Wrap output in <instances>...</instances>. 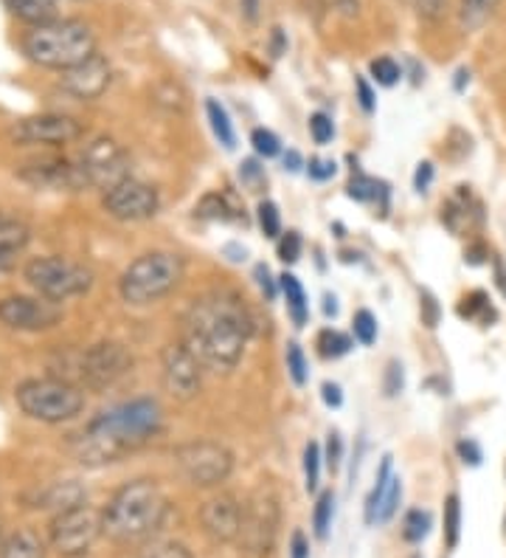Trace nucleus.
Listing matches in <instances>:
<instances>
[{
  "label": "nucleus",
  "instance_id": "obj_45",
  "mask_svg": "<svg viewBox=\"0 0 506 558\" xmlns=\"http://www.w3.org/2000/svg\"><path fill=\"white\" fill-rule=\"evenodd\" d=\"M310 136L316 144H330L335 138V124H332V119L326 113H312Z\"/></svg>",
  "mask_w": 506,
  "mask_h": 558
},
{
  "label": "nucleus",
  "instance_id": "obj_32",
  "mask_svg": "<svg viewBox=\"0 0 506 558\" xmlns=\"http://www.w3.org/2000/svg\"><path fill=\"white\" fill-rule=\"evenodd\" d=\"M332 519H335V494L324 490L316 502V511H312V527H316V536L324 542L330 536Z\"/></svg>",
  "mask_w": 506,
  "mask_h": 558
},
{
  "label": "nucleus",
  "instance_id": "obj_44",
  "mask_svg": "<svg viewBox=\"0 0 506 558\" xmlns=\"http://www.w3.org/2000/svg\"><path fill=\"white\" fill-rule=\"evenodd\" d=\"M279 259L282 263H287V266H293V263H298V257H301V234L298 232H287L279 238Z\"/></svg>",
  "mask_w": 506,
  "mask_h": 558
},
{
  "label": "nucleus",
  "instance_id": "obj_30",
  "mask_svg": "<svg viewBox=\"0 0 506 558\" xmlns=\"http://www.w3.org/2000/svg\"><path fill=\"white\" fill-rule=\"evenodd\" d=\"M316 348H318V355L326 361L344 359V355L351 350V336L341 333V330H335V327H326V330L318 333Z\"/></svg>",
  "mask_w": 506,
  "mask_h": 558
},
{
  "label": "nucleus",
  "instance_id": "obj_4",
  "mask_svg": "<svg viewBox=\"0 0 506 558\" xmlns=\"http://www.w3.org/2000/svg\"><path fill=\"white\" fill-rule=\"evenodd\" d=\"M23 51L42 69L67 71L96 54V40L88 23L51 21L34 26L23 40Z\"/></svg>",
  "mask_w": 506,
  "mask_h": 558
},
{
  "label": "nucleus",
  "instance_id": "obj_49",
  "mask_svg": "<svg viewBox=\"0 0 506 558\" xmlns=\"http://www.w3.org/2000/svg\"><path fill=\"white\" fill-rule=\"evenodd\" d=\"M355 88H358V102L360 108H363V113H374V110H378V99H374V90H371L369 82H366L363 76H358V80H355Z\"/></svg>",
  "mask_w": 506,
  "mask_h": 558
},
{
  "label": "nucleus",
  "instance_id": "obj_29",
  "mask_svg": "<svg viewBox=\"0 0 506 558\" xmlns=\"http://www.w3.org/2000/svg\"><path fill=\"white\" fill-rule=\"evenodd\" d=\"M392 457L385 454L383 463H380L378 471V480H374V488L369 490V497H366V524H378V511H380V502H383V494L392 483Z\"/></svg>",
  "mask_w": 506,
  "mask_h": 558
},
{
  "label": "nucleus",
  "instance_id": "obj_18",
  "mask_svg": "<svg viewBox=\"0 0 506 558\" xmlns=\"http://www.w3.org/2000/svg\"><path fill=\"white\" fill-rule=\"evenodd\" d=\"M110 80H113V71H110V62L101 54L88 57L74 69L62 71V88L76 96V99H82V102L99 99L110 88Z\"/></svg>",
  "mask_w": 506,
  "mask_h": 558
},
{
  "label": "nucleus",
  "instance_id": "obj_26",
  "mask_svg": "<svg viewBox=\"0 0 506 558\" xmlns=\"http://www.w3.org/2000/svg\"><path fill=\"white\" fill-rule=\"evenodd\" d=\"M0 558H46V547L34 531H17L0 542Z\"/></svg>",
  "mask_w": 506,
  "mask_h": 558
},
{
  "label": "nucleus",
  "instance_id": "obj_28",
  "mask_svg": "<svg viewBox=\"0 0 506 558\" xmlns=\"http://www.w3.org/2000/svg\"><path fill=\"white\" fill-rule=\"evenodd\" d=\"M206 117H209L211 133H214L217 142L223 144L225 150H234V147H236V133H234V124H231L229 110H225L223 105L217 102V99H209V102H206Z\"/></svg>",
  "mask_w": 506,
  "mask_h": 558
},
{
  "label": "nucleus",
  "instance_id": "obj_16",
  "mask_svg": "<svg viewBox=\"0 0 506 558\" xmlns=\"http://www.w3.org/2000/svg\"><path fill=\"white\" fill-rule=\"evenodd\" d=\"M163 387L177 401H192L202 387V364L183 348V344H169L161 355Z\"/></svg>",
  "mask_w": 506,
  "mask_h": 558
},
{
  "label": "nucleus",
  "instance_id": "obj_3",
  "mask_svg": "<svg viewBox=\"0 0 506 558\" xmlns=\"http://www.w3.org/2000/svg\"><path fill=\"white\" fill-rule=\"evenodd\" d=\"M169 499L156 480H133L110 497L108 508L101 511V527L104 536L122 545L149 542L163 527Z\"/></svg>",
  "mask_w": 506,
  "mask_h": 558
},
{
  "label": "nucleus",
  "instance_id": "obj_58",
  "mask_svg": "<svg viewBox=\"0 0 506 558\" xmlns=\"http://www.w3.org/2000/svg\"><path fill=\"white\" fill-rule=\"evenodd\" d=\"M284 170H291V172L301 170V156H298L296 150H287V156H284Z\"/></svg>",
  "mask_w": 506,
  "mask_h": 558
},
{
  "label": "nucleus",
  "instance_id": "obj_39",
  "mask_svg": "<svg viewBox=\"0 0 506 558\" xmlns=\"http://www.w3.org/2000/svg\"><path fill=\"white\" fill-rule=\"evenodd\" d=\"M369 71H371V80L378 82V85H383V88H392V85H397L399 76H403V69H399L392 57H378V60L369 65Z\"/></svg>",
  "mask_w": 506,
  "mask_h": 558
},
{
  "label": "nucleus",
  "instance_id": "obj_20",
  "mask_svg": "<svg viewBox=\"0 0 506 558\" xmlns=\"http://www.w3.org/2000/svg\"><path fill=\"white\" fill-rule=\"evenodd\" d=\"M472 218L481 223V206L472 201L470 186H459L456 198H451L447 206H442V223H445L453 234H461L465 229L470 232Z\"/></svg>",
  "mask_w": 506,
  "mask_h": 558
},
{
  "label": "nucleus",
  "instance_id": "obj_33",
  "mask_svg": "<svg viewBox=\"0 0 506 558\" xmlns=\"http://www.w3.org/2000/svg\"><path fill=\"white\" fill-rule=\"evenodd\" d=\"M431 524H433V517L428 511H408L403 519V538L408 542V545H419L422 538L431 533Z\"/></svg>",
  "mask_w": 506,
  "mask_h": 558
},
{
  "label": "nucleus",
  "instance_id": "obj_37",
  "mask_svg": "<svg viewBox=\"0 0 506 558\" xmlns=\"http://www.w3.org/2000/svg\"><path fill=\"white\" fill-rule=\"evenodd\" d=\"M197 215L206 220H236L239 215H234V209L229 206V198L223 195H206L197 206Z\"/></svg>",
  "mask_w": 506,
  "mask_h": 558
},
{
  "label": "nucleus",
  "instance_id": "obj_40",
  "mask_svg": "<svg viewBox=\"0 0 506 558\" xmlns=\"http://www.w3.org/2000/svg\"><path fill=\"white\" fill-rule=\"evenodd\" d=\"M351 336H355L363 348H369V344L378 341V319H374L371 311H358V314H355V319H351Z\"/></svg>",
  "mask_w": 506,
  "mask_h": 558
},
{
  "label": "nucleus",
  "instance_id": "obj_50",
  "mask_svg": "<svg viewBox=\"0 0 506 558\" xmlns=\"http://www.w3.org/2000/svg\"><path fill=\"white\" fill-rule=\"evenodd\" d=\"M445 3L447 0H417L419 17H422V21L436 23L439 17H442V12H445Z\"/></svg>",
  "mask_w": 506,
  "mask_h": 558
},
{
  "label": "nucleus",
  "instance_id": "obj_5",
  "mask_svg": "<svg viewBox=\"0 0 506 558\" xmlns=\"http://www.w3.org/2000/svg\"><path fill=\"white\" fill-rule=\"evenodd\" d=\"M183 259L172 252H149L133 259L119 279V291L127 305L147 307L169 296L181 286Z\"/></svg>",
  "mask_w": 506,
  "mask_h": 558
},
{
  "label": "nucleus",
  "instance_id": "obj_62",
  "mask_svg": "<svg viewBox=\"0 0 506 558\" xmlns=\"http://www.w3.org/2000/svg\"><path fill=\"white\" fill-rule=\"evenodd\" d=\"M324 316H326V319H330V316L335 319V316H337V300H335V296H330V293L324 296Z\"/></svg>",
  "mask_w": 506,
  "mask_h": 558
},
{
  "label": "nucleus",
  "instance_id": "obj_1",
  "mask_svg": "<svg viewBox=\"0 0 506 558\" xmlns=\"http://www.w3.org/2000/svg\"><path fill=\"white\" fill-rule=\"evenodd\" d=\"M254 333V316L236 293L214 291L192 302L183 319L181 344L202 364V369L231 373L243 361L245 344Z\"/></svg>",
  "mask_w": 506,
  "mask_h": 558
},
{
  "label": "nucleus",
  "instance_id": "obj_23",
  "mask_svg": "<svg viewBox=\"0 0 506 558\" xmlns=\"http://www.w3.org/2000/svg\"><path fill=\"white\" fill-rule=\"evenodd\" d=\"M346 195L355 201H360V204H380V209H388V186L383 184V181H378V178H369L363 175V172H355L349 181V186H346Z\"/></svg>",
  "mask_w": 506,
  "mask_h": 558
},
{
  "label": "nucleus",
  "instance_id": "obj_10",
  "mask_svg": "<svg viewBox=\"0 0 506 558\" xmlns=\"http://www.w3.org/2000/svg\"><path fill=\"white\" fill-rule=\"evenodd\" d=\"M101 533H104L101 513L90 508L88 502H82L57 513L54 522H51V547L67 558L85 556Z\"/></svg>",
  "mask_w": 506,
  "mask_h": 558
},
{
  "label": "nucleus",
  "instance_id": "obj_38",
  "mask_svg": "<svg viewBox=\"0 0 506 558\" xmlns=\"http://www.w3.org/2000/svg\"><path fill=\"white\" fill-rule=\"evenodd\" d=\"M257 220L264 238H282V215H279V206L273 204V201H262V204H259Z\"/></svg>",
  "mask_w": 506,
  "mask_h": 558
},
{
  "label": "nucleus",
  "instance_id": "obj_15",
  "mask_svg": "<svg viewBox=\"0 0 506 558\" xmlns=\"http://www.w3.org/2000/svg\"><path fill=\"white\" fill-rule=\"evenodd\" d=\"M85 124L65 113H42V117H28L12 128V138L21 144H42V147H62L76 138H82Z\"/></svg>",
  "mask_w": 506,
  "mask_h": 558
},
{
  "label": "nucleus",
  "instance_id": "obj_8",
  "mask_svg": "<svg viewBox=\"0 0 506 558\" xmlns=\"http://www.w3.org/2000/svg\"><path fill=\"white\" fill-rule=\"evenodd\" d=\"M175 465L186 483L197 488H214L234 471V454L217 440H192L175 449Z\"/></svg>",
  "mask_w": 506,
  "mask_h": 558
},
{
  "label": "nucleus",
  "instance_id": "obj_51",
  "mask_svg": "<svg viewBox=\"0 0 506 558\" xmlns=\"http://www.w3.org/2000/svg\"><path fill=\"white\" fill-rule=\"evenodd\" d=\"M456 451H459L461 463L467 465H481V449L476 440H459L456 442Z\"/></svg>",
  "mask_w": 506,
  "mask_h": 558
},
{
  "label": "nucleus",
  "instance_id": "obj_12",
  "mask_svg": "<svg viewBox=\"0 0 506 558\" xmlns=\"http://www.w3.org/2000/svg\"><path fill=\"white\" fill-rule=\"evenodd\" d=\"M79 378L85 387L104 389L122 381L124 375L133 369V355L119 341H99L79 355Z\"/></svg>",
  "mask_w": 506,
  "mask_h": 558
},
{
  "label": "nucleus",
  "instance_id": "obj_2",
  "mask_svg": "<svg viewBox=\"0 0 506 558\" xmlns=\"http://www.w3.org/2000/svg\"><path fill=\"white\" fill-rule=\"evenodd\" d=\"M161 407L152 398H135V401L104 409L76 440V457L85 465L115 463L127 451L152 440L161 429Z\"/></svg>",
  "mask_w": 506,
  "mask_h": 558
},
{
  "label": "nucleus",
  "instance_id": "obj_25",
  "mask_svg": "<svg viewBox=\"0 0 506 558\" xmlns=\"http://www.w3.org/2000/svg\"><path fill=\"white\" fill-rule=\"evenodd\" d=\"M279 288H282L284 300H287V311H291L296 327L307 325V319H310V302H307V291H304L296 274H282Z\"/></svg>",
  "mask_w": 506,
  "mask_h": 558
},
{
  "label": "nucleus",
  "instance_id": "obj_61",
  "mask_svg": "<svg viewBox=\"0 0 506 558\" xmlns=\"http://www.w3.org/2000/svg\"><path fill=\"white\" fill-rule=\"evenodd\" d=\"M284 48H287V43H284L282 28H273V57H282Z\"/></svg>",
  "mask_w": 506,
  "mask_h": 558
},
{
  "label": "nucleus",
  "instance_id": "obj_11",
  "mask_svg": "<svg viewBox=\"0 0 506 558\" xmlns=\"http://www.w3.org/2000/svg\"><path fill=\"white\" fill-rule=\"evenodd\" d=\"M79 172L85 184L108 192L129 178V158L115 138L99 136L85 144L79 156Z\"/></svg>",
  "mask_w": 506,
  "mask_h": 558
},
{
  "label": "nucleus",
  "instance_id": "obj_36",
  "mask_svg": "<svg viewBox=\"0 0 506 558\" xmlns=\"http://www.w3.org/2000/svg\"><path fill=\"white\" fill-rule=\"evenodd\" d=\"M321 446L318 442H307L304 446V488L310 490V494H316L318 490V483H321Z\"/></svg>",
  "mask_w": 506,
  "mask_h": 558
},
{
  "label": "nucleus",
  "instance_id": "obj_63",
  "mask_svg": "<svg viewBox=\"0 0 506 558\" xmlns=\"http://www.w3.org/2000/svg\"><path fill=\"white\" fill-rule=\"evenodd\" d=\"M14 266V254H7V252H0V277L7 271H12Z\"/></svg>",
  "mask_w": 506,
  "mask_h": 558
},
{
  "label": "nucleus",
  "instance_id": "obj_21",
  "mask_svg": "<svg viewBox=\"0 0 506 558\" xmlns=\"http://www.w3.org/2000/svg\"><path fill=\"white\" fill-rule=\"evenodd\" d=\"M85 502V488L76 485L74 480H67V483H54L51 488H46L37 499V508H46V511H67V508H74V505Z\"/></svg>",
  "mask_w": 506,
  "mask_h": 558
},
{
  "label": "nucleus",
  "instance_id": "obj_54",
  "mask_svg": "<svg viewBox=\"0 0 506 558\" xmlns=\"http://www.w3.org/2000/svg\"><path fill=\"white\" fill-rule=\"evenodd\" d=\"M433 181V163L431 161H422L414 172V190L417 192H425Z\"/></svg>",
  "mask_w": 506,
  "mask_h": 558
},
{
  "label": "nucleus",
  "instance_id": "obj_13",
  "mask_svg": "<svg viewBox=\"0 0 506 558\" xmlns=\"http://www.w3.org/2000/svg\"><path fill=\"white\" fill-rule=\"evenodd\" d=\"M62 311L57 302L46 300V296H3L0 300V325H7L9 330H23V333H40V330H51L60 325Z\"/></svg>",
  "mask_w": 506,
  "mask_h": 558
},
{
  "label": "nucleus",
  "instance_id": "obj_34",
  "mask_svg": "<svg viewBox=\"0 0 506 558\" xmlns=\"http://www.w3.org/2000/svg\"><path fill=\"white\" fill-rule=\"evenodd\" d=\"M138 558H192V553L175 538H149Z\"/></svg>",
  "mask_w": 506,
  "mask_h": 558
},
{
  "label": "nucleus",
  "instance_id": "obj_52",
  "mask_svg": "<svg viewBox=\"0 0 506 558\" xmlns=\"http://www.w3.org/2000/svg\"><path fill=\"white\" fill-rule=\"evenodd\" d=\"M419 311H422V322H425L428 327H436L439 305H436V300H433L431 291H422V305H419Z\"/></svg>",
  "mask_w": 506,
  "mask_h": 558
},
{
  "label": "nucleus",
  "instance_id": "obj_27",
  "mask_svg": "<svg viewBox=\"0 0 506 558\" xmlns=\"http://www.w3.org/2000/svg\"><path fill=\"white\" fill-rule=\"evenodd\" d=\"M459 316L467 322H481V325H490V322H495V307L490 305V296H486L484 291H470L461 296L459 302Z\"/></svg>",
  "mask_w": 506,
  "mask_h": 558
},
{
  "label": "nucleus",
  "instance_id": "obj_9",
  "mask_svg": "<svg viewBox=\"0 0 506 558\" xmlns=\"http://www.w3.org/2000/svg\"><path fill=\"white\" fill-rule=\"evenodd\" d=\"M279 536V505L268 494H254L245 502L243 531L236 538V547L243 558H270Z\"/></svg>",
  "mask_w": 506,
  "mask_h": 558
},
{
  "label": "nucleus",
  "instance_id": "obj_60",
  "mask_svg": "<svg viewBox=\"0 0 506 558\" xmlns=\"http://www.w3.org/2000/svg\"><path fill=\"white\" fill-rule=\"evenodd\" d=\"M243 12H245V17H248L250 23L257 21V14H259V0H243Z\"/></svg>",
  "mask_w": 506,
  "mask_h": 558
},
{
  "label": "nucleus",
  "instance_id": "obj_47",
  "mask_svg": "<svg viewBox=\"0 0 506 558\" xmlns=\"http://www.w3.org/2000/svg\"><path fill=\"white\" fill-rule=\"evenodd\" d=\"M335 161H330V158H310V163H307V175L312 181H330L335 175Z\"/></svg>",
  "mask_w": 506,
  "mask_h": 558
},
{
  "label": "nucleus",
  "instance_id": "obj_55",
  "mask_svg": "<svg viewBox=\"0 0 506 558\" xmlns=\"http://www.w3.org/2000/svg\"><path fill=\"white\" fill-rule=\"evenodd\" d=\"M321 398H324V403L330 409H341L344 407V392H341V387L332 381H326L324 387H321Z\"/></svg>",
  "mask_w": 506,
  "mask_h": 558
},
{
  "label": "nucleus",
  "instance_id": "obj_64",
  "mask_svg": "<svg viewBox=\"0 0 506 558\" xmlns=\"http://www.w3.org/2000/svg\"><path fill=\"white\" fill-rule=\"evenodd\" d=\"M465 80L470 82V74H467V71H459V80H456V90L465 88Z\"/></svg>",
  "mask_w": 506,
  "mask_h": 558
},
{
  "label": "nucleus",
  "instance_id": "obj_14",
  "mask_svg": "<svg viewBox=\"0 0 506 558\" xmlns=\"http://www.w3.org/2000/svg\"><path fill=\"white\" fill-rule=\"evenodd\" d=\"M104 211L110 218L122 220V223H138V220L156 218L158 209H161V198H158L156 186L144 184V181H135L127 178L119 186L104 192Z\"/></svg>",
  "mask_w": 506,
  "mask_h": 558
},
{
  "label": "nucleus",
  "instance_id": "obj_7",
  "mask_svg": "<svg viewBox=\"0 0 506 558\" xmlns=\"http://www.w3.org/2000/svg\"><path fill=\"white\" fill-rule=\"evenodd\" d=\"M26 282L51 302H65L82 296L94 286V274L65 257H37L26 266Z\"/></svg>",
  "mask_w": 506,
  "mask_h": 558
},
{
  "label": "nucleus",
  "instance_id": "obj_42",
  "mask_svg": "<svg viewBox=\"0 0 506 558\" xmlns=\"http://www.w3.org/2000/svg\"><path fill=\"white\" fill-rule=\"evenodd\" d=\"M399 499H403V483H399V477H392V483H388V488H385V494H383V502H380L378 524L388 522V519L397 513Z\"/></svg>",
  "mask_w": 506,
  "mask_h": 558
},
{
  "label": "nucleus",
  "instance_id": "obj_48",
  "mask_svg": "<svg viewBox=\"0 0 506 558\" xmlns=\"http://www.w3.org/2000/svg\"><path fill=\"white\" fill-rule=\"evenodd\" d=\"M341 460H344V440L337 432H332L330 440H326V465H330L332 474L341 469Z\"/></svg>",
  "mask_w": 506,
  "mask_h": 558
},
{
  "label": "nucleus",
  "instance_id": "obj_57",
  "mask_svg": "<svg viewBox=\"0 0 506 558\" xmlns=\"http://www.w3.org/2000/svg\"><path fill=\"white\" fill-rule=\"evenodd\" d=\"M304 3V12L312 14V17H321V12H324V0H301Z\"/></svg>",
  "mask_w": 506,
  "mask_h": 558
},
{
  "label": "nucleus",
  "instance_id": "obj_59",
  "mask_svg": "<svg viewBox=\"0 0 506 558\" xmlns=\"http://www.w3.org/2000/svg\"><path fill=\"white\" fill-rule=\"evenodd\" d=\"M493 263H495V282H498L501 293H504V296H506V268H504V263H501L498 257H495Z\"/></svg>",
  "mask_w": 506,
  "mask_h": 558
},
{
  "label": "nucleus",
  "instance_id": "obj_31",
  "mask_svg": "<svg viewBox=\"0 0 506 558\" xmlns=\"http://www.w3.org/2000/svg\"><path fill=\"white\" fill-rule=\"evenodd\" d=\"M498 3L501 0H461V23H465V28L472 32V28L484 26L498 9Z\"/></svg>",
  "mask_w": 506,
  "mask_h": 558
},
{
  "label": "nucleus",
  "instance_id": "obj_17",
  "mask_svg": "<svg viewBox=\"0 0 506 558\" xmlns=\"http://www.w3.org/2000/svg\"><path fill=\"white\" fill-rule=\"evenodd\" d=\"M245 505L234 497V494H220V497L209 499L200 508V524L202 533L217 542V545H229L239 538L243 531Z\"/></svg>",
  "mask_w": 506,
  "mask_h": 558
},
{
  "label": "nucleus",
  "instance_id": "obj_43",
  "mask_svg": "<svg viewBox=\"0 0 506 558\" xmlns=\"http://www.w3.org/2000/svg\"><path fill=\"white\" fill-rule=\"evenodd\" d=\"M287 373H291V378L296 387H304V384H307V378H310L307 359H304V350L298 348V344H291V348H287Z\"/></svg>",
  "mask_w": 506,
  "mask_h": 558
},
{
  "label": "nucleus",
  "instance_id": "obj_41",
  "mask_svg": "<svg viewBox=\"0 0 506 558\" xmlns=\"http://www.w3.org/2000/svg\"><path fill=\"white\" fill-rule=\"evenodd\" d=\"M250 144H254L257 156H262V158H276L279 153H282V142H279L276 133L268 128L254 130V133H250Z\"/></svg>",
  "mask_w": 506,
  "mask_h": 558
},
{
  "label": "nucleus",
  "instance_id": "obj_35",
  "mask_svg": "<svg viewBox=\"0 0 506 558\" xmlns=\"http://www.w3.org/2000/svg\"><path fill=\"white\" fill-rule=\"evenodd\" d=\"M461 538V499L459 494H447L445 499V545L456 547Z\"/></svg>",
  "mask_w": 506,
  "mask_h": 558
},
{
  "label": "nucleus",
  "instance_id": "obj_46",
  "mask_svg": "<svg viewBox=\"0 0 506 558\" xmlns=\"http://www.w3.org/2000/svg\"><path fill=\"white\" fill-rule=\"evenodd\" d=\"M383 387H385V396H388V398H394V396H399V392H403L405 375H403V364H399V361H388V369H385Z\"/></svg>",
  "mask_w": 506,
  "mask_h": 558
},
{
  "label": "nucleus",
  "instance_id": "obj_6",
  "mask_svg": "<svg viewBox=\"0 0 506 558\" xmlns=\"http://www.w3.org/2000/svg\"><path fill=\"white\" fill-rule=\"evenodd\" d=\"M14 401L32 421L65 423L85 409V392L67 378H28L14 389Z\"/></svg>",
  "mask_w": 506,
  "mask_h": 558
},
{
  "label": "nucleus",
  "instance_id": "obj_53",
  "mask_svg": "<svg viewBox=\"0 0 506 558\" xmlns=\"http://www.w3.org/2000/svg\"><path fill=\"white\" fill-rule=\"evenodd\" d=\"M254 277H257V286L262 288L264 296H268V300H276V282H273V277H270L268 266H262V263H259L257 271H254Z\"/></svg>",
  "mask_w": 506,
  "mask_h": 558
},
{
  "label": "nucleus",
  "instance_id": "obj_24",
  "mask_svg": "<svg viewBox=\"0 0 506 558\" xmlns=\"http://www.w3.org/2000/svg\"><path fill=\"white\" fill-rule=\"evenodd\" d=\"M3 7L32 26L57 21V0H3Z\"/></svg>",
  "mask_w": 506,
  "mask_h": 558
},
{
  "label": "nucleus",
  "instance_id": "obj_19",
  "mask_svg": "<svg viewBox=\"0 0 506 558\" xmlns=\"http://www.w3.org/2000/svg\"><path fill=\"white\" fill-rule=\"evenodd\" d=\"M21 175L40 190H76V186L85 184L79 167H71L65 158H42V161L37 158V161L23 167Z\"/></svg>",
  "mask_w": 506,
  "mask_h": 558
},
{
  "label": "nucleus",
  "instance_id": "obj_22",
  "mask_svg": "<svg viewBox=\"0 0 506 558\" xmlns=\"http://www.w3.org/2000/svg\"><path fill=\"white\" fill-rule=\"evenodd\" d=\"M32 240V226L12 211L0 209V252L17 254Z\"/></svg>",
  "mask_w": 506,
  "mask_h": 558
},
{
  "label": "nucleus",
  "instance_id": "obj_56",
  "mask_svg": "<svg viewBox=\"0 0 506 558\" xmlns=\"http://www.w3.org/2000/svg\"><path fill=\"white\" fill-rule=\"evenodd\" d=\"M291 558H310V542H307L301 531L291 536Z\"/></svg>",
  "mask_w": 506,
  "mask_h": 558
}]
</instances>
